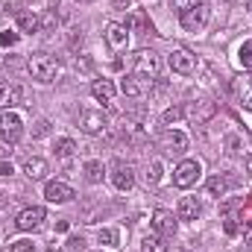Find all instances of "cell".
Listing matches in <instances>:
<instances>
[{
  "instance_id": "cell-38",
  "label": "cell",
  "mask_w": 252,
  "mask_h": 252,
  "mask_svg": "<svg viewBox=\"0 0 252 252\" xmlns=\"http://www.w3.org/2000/svg\"><path fill=\"white\" fill-rule=\"evenodd\" d=\"M112 6H115V9H132V6H135V0H112Z\"/></svg>"
},
{
  "instance_id": "cell-3",
  "label": "cell",
  "mask_w": 252,
  "mask_h": 252,
  "mask_svg": "<svg viewBox=\"0 0 252 252\" xmlns=\"http://www.w3.org/2000/svg\"><path fill=\"white\" fill-rule=\"evenodd\" d=\"M135 73L138 76H147V79H156L161 73V59L156 50H138L135 53Z\"/></svg>"
},
{
  "instance_id": "cell-33",
  "label": "cell",
  "mask_w": 252,
  "mask_h": 252,
  "mask_svg": "<svg viewBox=\"0 0 252 252\" xmlns=\"http://www.w3.org/2000/svg\"><path fill=\"white\" fill-rule=\"evenodd\" d=\"M196 3H202V0H170V6H173L179 15H185V12H188V9H193Z\"/></svg>"
},
{
  "instance_id": "cell-5",
  "label": "cell",
  "mask_w": 252,
  "mask_h": 252,
  "mask_svg": "<svg viewBox=\"0 0 252 252\" xmlns=\"http://www.w3.org/2000/svg\"><path fill=\"white\" fill-rule=\"evenodd\" d=\"M199 173H202L199 161H196V158H185V161H179L176 170H173V185H176V188H190V185H196Z\"/></svg>"
},
{
  "instance_id": "cell-21",
  "label": "cell",
  "mask_w": 252,
  "mask_h": 252,
  "mask_svg": "<svg viewBox=\"0 0 252 252\" xmlns=\"http://www.w3.org/2000/svg\"><path fill=\"white\" fill-rule=\"evenodd\" d=\"M21 100V88L12 82H0V109H12Z\"/></svg>"
},
{
  "instance_id": "cell-24",
  "label": "cell",
  "mask_w": 252,
  "mask_h": 252,
  "mask_svg": "<svg viewBox=\"0 0 252 252\" xmlns=\"http://www.w3.org/2000/svg\"><path fill=\"white\" fill-rule=\"evenodd\" d=\"M229 185H232V182H229V179H226L223 173H214V176L208 179V193L220 199V196H226V190H229Z\"/></svg>"
},
{
  "instance_id": "cell-11",
  "label": "cell",
  "mask_w": 252,
  "mask_h": 252,
  "mask_svg": "<svg viewBox=\"0 0 252 252\" xmlns=\"http://www.w3.org/2000/svg\"><path fill=\"white\" fill-rule=\"evenodd\" d=\"M44 208L41 205H30V208H24L21 214H18V220H15V226L21 229V232H32V229H38L41 223H44Z\"/></svg>"
},
{
  "instance_id": "cell-14",
  "label": "cell",
  "mask_w": 252,
  "mask_h": 252,
  "mask_svg": "<svg viewBox=\"0 0 252 252\" xmlns=\"http://www.w3.org/2000/svg\"><path fill=\"white\" fill-rule=\"evenodd\" d=\"M229 91H232V97H235L244 109H252V79H247V76H235L232 85H229Z\"/></svg>"
},
{
  "instance_id": "cell-12",
  "label": "cell",
  "mask_w": 252,
  "mask_h": 252,
  "mask_svg": "<svg viewBox=\"0 0 252 252\" xmlns=\"http://www.w3.org/2000/svg\"><path fill=\"white\" fill-rule=\"evenodd\" d=\"M106 44L115 50V53H121L129 47V27L126 24H109L106 27Z\"/></svg>"
},
{
  "instance_id": "cell-13",
  "label": "cell",
  "mask_w": 252,
  "mask_h": 252,
  "mask_svg": "<svg viewBox=\"0 0 252 252\" xmlns=\"http://www.w3.org/2000/svg\"><path fill=\"white\" fill-rule=\"evenodd\" d=\"M121 91H124L126 97H132V100H141V97H147V94H150L147 76H138V73L124 76V79H121Z\"/></svg>"
},
{
  "instance_id": "cell-26",
  "label": "cell",
  "mask_w": 252,
  "mask_h": 252,
  "mask_svg": "<svg viewBox=\"0 0 252 252\" xmlns=\"http://www.w3.org/2000/svg\"><path fill=\"white\" fill-rule=\"evenodd\" d=\"M53 150H56V156H59V158H70V156L76 153V141H73V138H59Z\"/></svg>"
},
{
  "instance_id": "cell-40",
  "label": "cell",
  "mask_w": 252,
  "mask_h": 252,
  "mask_svg": "<svg viewBox=\"0 0 252 252\" xmlns=\"http://www.w3.org/2000/svg\"><path fill=\"white\" fill-rule=\"evenodd\" d=\"M9 153H12V150H9V147H6V144H0V158H6V156H9Z\"/></svg>"
},
{
  "instance_id": "cell-18",
  "label": "cell",
  "mask_w": 252,
  "mask_h": 252,
  "mask_svg": "<svg viewBox=\"0 0 252 252\" xmlns=\"http://www.w3.org/2000/svg\"><path fill=\"white\" fill-rule=\"evenodd\" d=\"M115 91H118V88H115L112 79H94V82H91V94H94V100H100V103H106V106L115 100Z\"/></svg>"
},
{
  "instance_id": "cell-35",
  "label": "cell",
  "mask_w": 252,
  "mask_h": 252,
  "mask_svg": "<svg viewBox=\"0 0 252 252\" xmlns=\"http://www.w3.org/2000/svg\"><path fill=\"white\" fill-rule=\"evenodd\" d=\"M50 132V124L47 121H35V129H32V138H44Z\"/></svg>"
},
{
  "instance_id": "cell-10",
  "label": "cell",
  "mask_w": 252,
  "mask_h": 252,
  "mask_svg": "<svg viewBox=\"0 0 252 252\" xmlns=\"http://www.w3.org/2000/svg\"><path fill=\"white\" fill-rule=\"evenodd\" d=\"M150 223H153L156 235H161V238H173V235H176V217H173V211H167V208H156Z\"/></svg>"
},
{
  "instance_id": "cell-1",
  "label": "cell",
  "mask_w": 252,
  "mask_h": 252,
  "mask_svg": "<svg viewBox=\"0 0 252 252\" xmlns=\"http://www.w3.org/2000/svg\"><path fill=\"white\" fill-rule=\"evenodd\" d=\"M223 220H226V232L238 235L241 229H252V193L244 199H232L223 205Z\"/></svg>"
},
{
  "instance_id": "cell-41",
  "label": "cell",
  "mask_w": 252,
  "mask_h": 252,
  "mask_svg": "<svg viewBox=\"0 0 252 252\" xmlns=\"http://www.w3.org/2000/svg\"><path fill=\"white\" fill-rule=\"evenodd\" d=\"M6 211H9V202H6V199H0V217H3Z\"/></svg>"
},
{
  "instance_id": "cell-17",
  "label": "cell",
  "mask_w": 252,
  "mask_h": 252,
  "mask_svg": "<svg viewBox=\"0 0 252 252\" xmlns=\"http://www.w3.org/2000/svg\"><path fill=\"white\" fill-rule=\"evenodd\" d=\"M44 196H47V202L62 205V202H70V199H73V188H70L67 182H47Z\"/></svg>"
},
{
  "instance_id": "cell-4",
  "label": "cell",
  "mask_w": 252,
  "mask_h": 252,
  "mask_svg": "<svg viewBox=\"0 0 252 252\" xmlns=\"http://www.w3.org/2000/svg\"><path fill=\"white\" fill-rule=\"evenodd\" d=\"M182 112H185V118H188L193 126H205L214 115H217V103H211V100H196V103H188Z\"/></svg>"
},
{
  "instance_id": "cell-19",
  "label": "cell",
  "mask_w": 252,
  "mask_h": 252,
  "mask_svg": "<svg viewBox=\"0 0 252 252\" xmlns=\"http://www.w3.org/2000/svg\"><path fill=\"white\" fill-rule=\"evenodd\" d=\"M199 214H202V205H199L196 196H182L179 199V208H176V217L179 220H196Z\"/></svg>"
},
{
  "instance_id": "cell-31",
  "label": "cell",
  "mask_w": 252,
  "mask_h": 252,
  "mask_svg": "<svg viewBox=\"0 0 252 252\" xmlns=\"http://www.w3.org/2000/svg\"><path fill=\"white\" fill-rule=\"evenodd\" d=\"M238 59H241V64H244V67H252V41H244V44H241Z\"/></svg>"
},
{
  "instance_id": "cell-30",
  "label": "cell",
  "mask_w": 252,
  "mask_h": 252,
  "mask_svg": "<svg viewBox=\"0 0 252 252\" xmlns=\"http://www.w3.org/2000/svg\"><path fill=\"white\" fill-rule=\"evenodd\" d=\"M161 170H164V167H161V161H158V158H156V161H150L147 182H150V185H158V182H161Z\"/></svg>"
},
{
  "instance_id": "cell-6",
  "label": "cell",
  "mask_w": 252,
  "mask_h": 252,
  "mask_svg": "<svg viewBox=\"0 0 252 252\" xmlns=\"http://www.w3.org/2000/svg\"><path fill=\"white\" fill-rule=\"evenodd\" d=\"M167 64H170L173 73H179V76H190V73L196 70V56H193L190 50H185V47H176V50H170Z\"/></svg>"
},
{
  "instance_id": "cell-29",
  "label": "cell",
  "mask_w": 252,
  "mask_h": 252,
  "mask_svg": "<svg viewBox=\"0 0 252 252\" xmlns=\"http://www.w3.org/2000/svg\"><path fill=\"white\" fill-rule=\"evenodd\" d=\"M97 241H100L103 247H118L121 235H118V229H100V232H97Z\"/></svg>"
},
{
  "instance_id": "cell-34",
  "label": "cell",
  "mask_w": 252,
  "mask_h": 252,
  "mask_svg": "<svg viewBox=\"0 0 252 252\" xmlns=\"http://www.w3.org/2000/svg\"><path fill=\"white\" fill-rule=\"evenodd\" d=\"M185 118V112L179 109V106H170L167 112H164V124H176V121H182Z\"/></svg>"
},
{
  "instance_id": "cell-16",
  "label": "cell",
  "mask_w": 252,
  "mask_h": 252,
  "mask_svg": "<svg viewBox=\"0 0 252 252\" xmlns=\"http://www.w3.org/2000/svg\"><path fill=\"white\" fill-rule=\"evenodd\" d=\"M79 126H82V132H88V135H100V132L106 129V118H103V112L85 109V112L79 115Z\"/></svg>"
},
{
  "instance_id": "cell-36",
  "label": "cell",
  "mask_w": 252,
  "mask_h": 252,
  "mask_svg": "<svg viewBox=\"0 0 252 252\" xmlns=\"http://www.w3.org/2000/svg\"><path fill=\"white\" fill-rule=\"evenodd\" d=\"M0 44H3V47L18 44V32H0Z\"/></svg>"
},
{
  "instance_id": "cell-20",
  "label": "cell",
  "mask_w": 252,
  "mask_h": 252,
  "mask_svg": "<svg viewBox=\"0 0 252 252\" xmlns=\"http://www.w3.org/2000/svg\"><path fill=\"white\" fill-rule=\"evenodd\" d=\"M24 173H27V179H32V182H41L44 176H47V161L44 158H27L24 161Z\"/></svg>"
},
{
  "instance_id": "cell-42",
  "label": "cell",
  "mask_w": 252,
  "mask_h": 252,
  "mask_svg": "<svg viewBox=\"0 0 252 252\" xmlns=\"http://www.w3.org/2000/svg\"><path fill=\"white\" fill-rule=\"evenodd\" d=\"M247 173H250V176H252V156H250V158H247Z\"/></svg>"
},
{
  "instance_id": "cell-9",
  "label": "cell",
  "mask_w": 252,
  "mask_h": 252,
  "mask_svg": "<svg viewBox=\"0 0 252 252\" xmlns=\"http://www.w3.org/2000/svg\"><path fill=\"white\" fill-rule=\"evenodd\" d=\"M208 15H211V9H208V3L202 0V3H196L193 9H188V12L182 15V27H185L188 32H199V30L208 24Z\"/></svg>"
},
{
  "instance_id": "cell-8",
  "label": "cell",
  "mask_w": 252,
  "mask_h": 252,
  "mask_svg": "<svg viewBox=\"0 0 252 252\" xmlns=\"http://www.w3.org/2000/svg\"><path fill=\"white\" fill-rule=\"evenodd\" d=\"M158 144H161L164 156H182L188 150V135L179 132V129H164L161 138H158Z\"/></svg>"
},
{
  "instance_id": "cell-15",
  "label": "cell",
  "mask_w": 252,
  "mask_h": 252,
  "mask_svg": "<svg viewBox=\"0 0 252 252\" xmlns=\"http://www.w3.org/2000/svg\"><path fill=\"white\" fill-rule=\"evenodd\" d=\"M109 179H112V185H115L118 190H129L132 185H135V173H132V167L124 164V161H118V164L112 167Z\"/></svg>"
},
{
  "instance_id": "cell-28",
  "label": "cell",
  "mask_w": 252,
  "mask_h": 252,
  "mask_svg": "<svg viewBox=\"0 0 252 252\" xmlns=\"http://www.w3.org/2000/svg\"><path fill=\"white\" fill-rule=\"evenodd\" d=\"M226 150H229L232 156H241V153H247V141L232 132V135H226Z\"/></svg>"
},
{
  "instance_id": "cell-37",
  "label": "cell",
  "mask_w": 252,
  "mask_h": 252,
  "mask_svg": "<svg viewBox=\"0 0 252 252\" xmlns=\"http://www.w3.org/2000/svg\"><path fill=\"white\" fill-rule=\"evenodd\" d=\"M15 173V167H12V161H6V158H0V176H12Z\"/></svg>"
},
{
  "instance_id": "cell-2",
  "label": "cell",
  "mask_w": 252,
  "mask_h": 252,
  "mask_svg": "<svg viewBox=\"0 0 252 252\" xmlns=\"http://www.w3.org/2000/svg\"><path fill=\"white\" fill-rule=\"evenodd\" d=\"M27 70H30L32 79H38V82H53V79L59 76V62H56L53 56H47V53H32L30 62H27Z\"/></svg>"
},
{
  "instance_id": "cell-22",
  "label": "cell",
  "mask_w": 252,
  "mask_h": 252,
  "mask_svg": "<svg viewBox=\"0 0 252 252\" xmlns=\"http://www.w3.org/2000/svg\"><path fill=\"white\" fill-rule=\"evenodd\" d=\"M18 27H21V32H38L41 30V18L32 15V12H18Z\"/></svg>"
},
{
  "instance_id": "cell-44",
  "label": "cell",
  "mask_w": 252,
  "mask_h": 252,
  "mask_svg": "<svg viewBox=\"0 0 252 252\" xmlns=\"http://www.w3.org/2000/svg\"><path fill=\"white\" fill-rule=\"evenodd\" d=\"M247 9H250V12H252V0H247Z\"/></svg>"
},
{
  "instance_id": "cell-43",
  "label": "cell",
  "mask_w": 252,
  "mask_h": 252,
  "mask_svg": "<svg viewBox=\"0 0 252 252\" xmlns=\"http://www.w3.org/2000/svg\"><path fill=\"white\" fill-rule=\"evenodd\" d=\"M247 247H250V250H252V232H250V235H247Z\"/></svg>"
},
{
  "instance_id": "cell-39",
  "label": "cell",
  "mask_w": 252,
  "mask_h": 252,
  "mask_svg": "<svg viewBox=\"0 0 252 252\" xmlns=\"http://www.w3.org/2000/svg\"><path fill=\"white\" fill-rule=\"evenodd\" d=\"M56 232H67V220H59L56 223Z\"/></svg>"
},
{
  "instance_id": "cell-45",
  "label": "cell",
  "mask_w": 252,
  "mask_h": 252,
  "mask_svg": "<svg viewBox=\"0 0 252 252\" xmlns=\"http://www.w3.org/2000/svg\"><path fill=\"white\" fill-rule=\"evenodd\" d=\"M176 252H190V250H188V247H182V250H176Z\"/></svg>"
},
{
  "instance_id": "cell-25",
  "label": "cell",
  "mask_w": 252,
  "mask_h": 252,
  "mask_svg": "<svg viewBox=\"0 0 252 252\" xmlns=\"http://www.w3.org/2000/svg\"><path fill=\"white\" fill-rule=\"evenodd\" d=\"M126 27H132V30H138V32H153V24L147 21L144 12H132L129 21H126Z\"/></svg>"
},
{
  "instance_id": "cell-46",
  "label": "cell",
  "mask_w": 252,
  "mask_h": 252,
  "mask_svg": "<svg viewBox=\"0 0 252 252\" xmlns=\"http://www.w3.org/2000/svg\"><path fill=\"white\" fill-rule=\"evenodd\" d=\"M82 3H91V0H82Z\"/></svg>"
},
{
  "instance_id": "cell-27",
  "label": "cell",
  "mask_w": 252,
  "mask_h": 252,
  "mask_svg": "<svg viewBox=\"0 0 252 252\" xmlns=\"http://www.w3.org/2000/svg\"><path fill=\"white\" fill-rule=\"evenodd\" d=\"M141 250H144V252H167V244H164V238H161V235H147Z\"/></svg>"
},
{
  "instance_id": "cell-23",
  "label": "cell",
  "mask_w": 252,
  "mask_h": 252,
  "mask_svg": "<svg viewBox=\"0 0 252 252\" xmlns=\"http://www.w3.org/2000/svg\"><path fill=\"white\" fill-rule=\"evenodd\" d=\"M103 173H106V167H103V161H97V158H91V161H85V179H88L91 185H100V182H103Z\"/></svg>"
},
{
  "instance_id": "cell-32",
  "label": "cell",
  "mask_w": 252,
  "mask_h": 252,
  "mask_svg": "<svg viewBox=\"0 0 252 252\" xmlns=\"http://www.w3.org/2000/svg\"><path fill=\"white\" fill-rule=\"evenodd\" d=\"M9 252H35V244L21 238V241H12V244H9Z\"/></svg>"
},
{
  "instance_id": "cell-7",
  "label": "cell",
  "mask_w": 252,
  "mask_h": 252,
  "mask_svg": "<svg viewBox=\"0 0 252 252\" xmlns=\"http://www.w3.org/2000/svg\"><path fill=\"white\" fill-rule=\"evenodd\" d=\"M24 135V121H21V115L18 112H3L0 115V138L6 141V144H15L18 138Z\"/></svg>"
}]
</instances>
